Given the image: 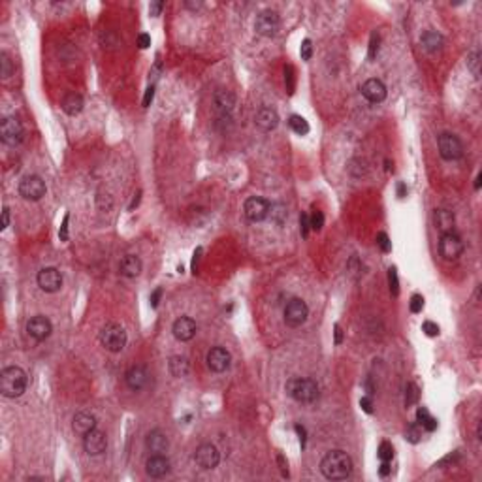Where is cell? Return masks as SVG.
<instances>
[{
	"label": "cell",
	"instance_id": "obj_35",
	"mask_svg": "<svg viewBox=\"0 0 482 482\" xmlns=\"http://www.w3.org/2000/svg\"><path fill=\"white\" fill-rule=\"evenodd\" d=\"M388 287H390V294L396 298L399 294V279H398V267L392 265L388 270Z\"/></svg>",
	"mask_w": 482,
	"mask_h": 482
},
{
	"label": "cell",
	"instance_id": "obj_39",
	"mask_svg": "<svg viewBox=\"0 0 482 482\" xmlns=\"http://www.w3.org/2000/svg\"><path fill=\"white\" fill-rule=\"evenodd\" d=\"M285 85H287L288 94H294V89H296V74H294V68L290 64L285 66Z\"/></svg>",
	"mask_w": 482,
	"mask_h": 482
},
{
	"label": "cell",
	"instance_id": "obj_11",
	"mask_svg": "<svg viewBox=\"0 0 482 482\" xmlns=\"http://www.w3.org/2000/svg\"><path fill=\"white\" fill-rule=\"evenodd\" d=\"M270 205H272V203L267 202V200H264V198L251 196V198H247V202H245L243 205L245 217L249 219L251 223H262V221H265V219L270 217Z\"/></svg>",
	"mask_w": 482,
	"mask_h": 482
},
{
	"label": "cell",
	"instance_id": "obj_60",
	"mask_svg": "<svg viewBox=\"0 0 482 482\" xmlns=\"http://www.w3.org/2000/svg\"><path fill=\"white\" fill-rule=\"evenodd\" d=\"M398 196H399V198H405V196H407L405 183H399V185H398Z\"/></svg>",
	"mask_w": 482,
	"mask_h": 482
},
{
	"label": "cell",
	"instance_id": "obj_54",
	"mask_svg": "<svg viewBox=\"0 0 482 482\" xmlns=\"http://www.w3.org/2000/svg\"><path fill=\"white\" fill-rule=\"evenodd\" d=\"M390 473H392L390 461H383V463H381V467H379V475L385 478V476H388Z\"/></svg>",
	"mask_w": 482,
	"mask_h": 482
},
{
	"label": "cell",
	"instance_id": "obj_21",
	"mask_svg": "<svg viewBox=\"0 0 482 482\" xmlns=\"http://www.w3.org/2000/svg\"><path fill=\"white\" fill-rule=\"evenodd\" d=\"M145 473L151 478H162L170 473V460L164 454H153L145 461Z\"/></svg>",
	"mask_w": 482,
	"mask_h": 482
},
{
	"label": "cell",
	"instance_id": "obj_17",
	"mask_svg": "<svg viewBox=\"0 0 482 482\" xmlns=\"http://www.w3.org/2000/svg\"><path fill=\"white\" fill-rule=\"evenodd\" d=\"M360 91H362V96L365 98L367 102H371V104H381L386 98V85L383 83L381 79H375V77L367 79V81L360 87Z\"/></svg>",
	"mask_w": 482,
	"mask_h": 482
},
{
	"label": "cell",
	"instance_id": "obj_10",
	"mask_svg": "<svg viewBox=\"0 0 482 482\" xmlns=\"http://www.w3.org/2000/svg\"><path fill=\"white\" fill-rule=\"evenodd\" d=\"M45 190H47L45 181H43L40 175H27V177H23L21 183H19V194H21L25 200H28V202L42 200L43 196H45Z\"/></svg>",
	"mask_w": 482,
	"mask_h": 482
},
{
	"label": "cell",
	"instance_id": "obj_36",
	"mask_svg": "<svg viewBox=\"0 0 482 482\" xmlns=\"http://www.w3.org/2000/svg\"><path fill=\"white\" fill-rule=\"evenodd\" d=\"M467 68L473 72L475 77L480 76V53H478V51H473V53L467 57Z\"/></svg>",
	"mask_w": 482,
	"mask_h": 482
},
{
	"label": "cell",
	"instance_id": "obj_56",
	"mask_svg": "<svg viewBox=\"0 0 482 482\" xmlns=\"http://www.w3.org/2000/svg\"><path fill=\"white\" fill-rule=\"evenodd\" d=\"M200 254H202V249L198 247L194 251V256H192V273L198 272V260H200Z\"/></svg>",
	"mask_w": 482,
	"mask_h": 482
},
{
	"label": "cell",
	"instance_id": "obj_9",
	"mask_svg": "<svg viewBox=\"0 0 482 482\" xmlns=\"http://www.w3.org/2000/svg\"><path fill=\"white\" fill-rule=\"evenodd\" d=\"M25 138V128L17 117H4L0 123V140L6 145H19Z\"/></svg>",
	"mask_w": 482,
	"mask_h": 482
},
{
	"label": "cell",
	"instance_id": "obj_41",
	"mask_svg": "<svg viewBox=\"0 0 482 482\" xmlns=\"http://www.w3.org/2000/svg\"><path fill=\"white\" fill-rule=\"evenodd\" d=\"M377 245L379 249L383 252H390L392 251V241L390 238H388V234L386 232H379L377 234Z\"/></svg>",
	"mask_w": 482,
	"mask_h": 482
},
{
	"label": "cell",
	"instance_id": "obj_25",
	"mask_svg": "<svg viewBox=\"0 0 482 482\" xmlns=\"http://www.w3.org/2000/svg\"><path fill=\"white\" fill-rule=\"evenodd\" d=\"M141 270H143V262H141V258L140 256H136V254H126L119 264L121 275L126 277V279H134V277H138V275L141 273Z\"/></svg>",
	"mask_w": 482,
	"mask_h": 482
},
{
	"label": "cell",
	"instance_id": "obj_32",
	"mask_svg": "<svg viewBox=\"0 0 482 482\" xmlns=\"http://www.w3.org/2000/svg\"><path fill=\"white\" fill-rule=\"evenodd\" d=\"M14 70L15 68L10 55H8V53H0V76L4 77V79H8V77H12Z\"/></svg>",
	"mask_w": 482,
	"mask_h": 482
},
{
	"label": "cell",
	"instance_id": "obj_12",
	"mask_svg": "<svg viewBox=\"0 0 482 482\" xmlns=\"http://www.w3.org/2000/svg\"><path fill=\"white\" fill-rule=\"evenodd\" d=\"M36 281H38V287L47 294H55L63 288V275H61V272L57 267H43V270H40Z\"/></svg>",
	"mask_w": 482,
	"mask_h": 482
},
{
	"label": "cell",
	"instance_id": "obj_57",
	"mask_svg": "<svg viewBox=\"0 0 482 482\" xmlns=\"http://www.w3.org/2000/svg\"><path fill=\"white\" fill-rule=\"evenodd\" d=\"M334 336H336V345H341L343 343V330L339 324H336L334 326Z\"/></svg>",
	"mask_w": 482,
	"mask_h": 482
},
{
	"label": "cell",
	"instance_id": "obj_4",
	"mask_svg": "<svg viewBox=\"0 0 482 482\" xmlns=\"http://www.w3.org/2000/svg\"><path fill=\"white\" fill-rule=\"evenodd\" d=\"M126 341H128V336H126L125 328L117 324V322H110L105 324L102 332H100V343L105 350H110L113 354H117L121 350L126 347Z\"/></svg>",
	"mask_w": 482,
	"mask_h": 482
},
{
	"label": "cell",
	"instance_id": "obj_8",
	"mask_svg": "<svg viewBox=\"0 0 482 482\" xmlns=\"http://www.w3.org/2000/svg\"><path fill=\"white\" fill-rule=\"evenodd\" d=\"M281 28V17L277 12L273 10H262L256 15V21H254V30L256 34L264 36V38H273V36L279 32Z\"/></svg>",
	"mask_w": 482,
	"mask_h": 482
},
{
	"label": "cell",
	"instance_id": "obj_7",
	"mask_svg": "<svg viewBox=\"0 0 482 482\" xmlns=\"http://www.w3.org/2000/svg\"><path fill=\"white\" fill-rule=\"evenodd\" d=\"M309 316V307L307 303L301 298H292L287 301L285 305V324L290 328H300L301 324H305Z\"/></svg>",
	"mask_w": 482,
	"mask_h": 482
},
{
	"label": "cell",
	"instance_id": "obj_14",
	"mask_svg": "<svg viewBox=\"0 0 482 482\" xmlns=\"http://www.w3.org/2000/svg\"><path fill=\"white\" fill-rule=\"evenodd\" d=\"M194 461L202 469H207V471H209V469H215L219 465L221 454H219V450L215 445H211V443H203V445H200V447L196 448Z\"/></svg>",
	"mask_w": 482,
	"mask_h": 482
},
{
	"label": "cell",
	"instance_id": "obj_52",
	"mask_svg": "<svg viewBox=\"0 0 482 482\" xmlns=\"http://www.w3.org/2000/svg\"><path fill=\"white\" fill-rule=\"evenodd\" d=\"M153 98H154V87L151 85V87H149V89L145 91V94H143L141 105H143V108H149V105H151V102H153Z\"/></svg>",
	"mask_w": 482,
	"mask_h": 482
},
{
	"label": "cell",
	"instance_id": "obj_27",
	"mask_svg": "<svg viewBox=\"0 0 482 482\" xmlns=\"http://www.w3.org/2000/svg\"><path fill=\"white\" fill-rule=\"evenodd\" d=\"M420 43H422V47L426 49L427 53H437L445 45V38L437 30H426L424 34L420 36Z\"/></svg>",
	"mask_w": 482,
	"mask_h": 482
},
{
	"label": "cell",
	"instance_id": "obj_23",
	"mask_svg": "<svg viewBox=\"0 0 482 482\" xmlns=\"http://www.w3.org/2000/svg\"><path fill=\"white\" fill-rule=\"evenodd\" d=\"M145 447H147V450L153 452V454H164L170 447V441L162 430H153V432L147 434Z\"/></svg>",
	"mask_w": 482,
	"mask_h": 482
},
{
	"label": "cell",
	"instance_id": "obj_29",
	"mask_svg": "<svg viewBox=\"0 0 482 482\" xmlns=\"http://www.w3.org/2000/svg\"><path fill=\"white\" fill-rule=\"evenodd\" d=\"M168 369L172 373V377L183 379L190 373V362L185 356H172L168 362Z\"/></svg>",
	"mask_w": 482,
	"mask_h": 482
},
{
	"label": "cell",
	"instance_id": "obj_48",
	"mask_svg": "<svg viewBox=\"0 0 482 482\" xmlns=\"http://www.w3.org/2000/svg\"><path fill=\"white\" fill-rule=\"evenodd\" d=\"M68 221H70V215L66 213V215H64L63 224H61V230H59V238H61V241H68Z\"/></svg>",
	"mask_w": 482,
	"mask_h": 482
},
{
	"label": "cell",
	"instance_id": "obj_59",
	"mask_svg": "<svg viewBox=\"0 0 482 482\" xmlns=\"http://www.w3.org/2000/svg\"><path fill=\"white\" fill-rule=\"evenodd\" d=\"M277 460H279V463H281V473H283V476H288V465L283 461V456H279Z\"/></svg>",
	"mask_w": 482,
	"mask_h": 482
},
{
	"label": "cell",
	"instance_id": "obj_62",
	"mask_svg": "<svg viewBox=\"0 0 482 482\" xmlns=\"http://www.w3.org/2000/svg\"><path fill=\"white\" fill-rule=\"evenodd\" d=\"M185 6H187V8H200V6H202V2H196V4H189V2H187Z\"/></svg>",
	"mask_w": 482,
	"mask_h": 482
},
{
	"label": "cell",
	"instance_id": "obj_5",
	"mask_svg": "<svg viewBox=\"0 0 482 482\" xmlns=\"http://www.w3.org/2000/svg\"><path fill=\"white\" fill-rule=\"evenodd\" d=\"M437 147H439V154L441 158L452 162V160H460L463 156V143L456 134L450 132H441L437 136Z\"/></svg>",
	"mask_w": 482,
	"mask_h": 482
},
{
	"label": "cell",
	"instance_id": "obj_33",
	"mask_svg": "<svg viewBox=\"0 0 482 482\" xmlns=\"http://www.w3.org/2000/svg\"><path fill=\"white\" fill-rule=\"evenodd\" d=\"M418 398H420V388L414 383H407V388H405V405L411 407L414 405V403H418Z\"/></svg>",
	"mask_w": 482,
	"mask_h": 482
},
{
	"label": "cell",
	"instance_id": "obj_24",
	"mask_svg": "<svg viewBox=\"0 0 482 482\" xmlns=\"http://www.w3.org/2000/svg\"><path fill=\"white\" fill-rule=\"evenodd\" d=\"M96 427V416L91 414V412H77L74 420H72V430L76 432L77 435H87L89 432H92Z\"/></svg>",
	"mask_w": 482,
	"mask_h": 482
},
{
	"label": "cell",
	"instance_id": "obj_16",
	"mask_svg": "<svg viewBox=\"0 0 482 482\" xmlns=\"http://www.w3.org/2000/svg\"><path fill=\"white\" fill-rule=\"evenodd\" d=\"M83 448L89 456L104 454L105 448H108V437H105L104 432H100V430L94 427L92 432L83 435Z\"/></svg>",
	"mask_w": 482,
	"mask_h": 482
},
{
	"label": "cell",
	"instance_id": "obj_44",
	"mask_svg": "<svg viewBox=\"0 0 482 482\" xmlns=\"http://www.w3.org/2000/svg\"><path fill=\"white\" fill-rule=\"evenodd\" d=\"M418 424H420V427H422L424 432H430V434H432V432H435V430H437V426H439L437 418H434L432 414H427L426 418L422 420V422H418Z\"/></svg>",
	"mask_w": 482,
	"mask_h": 482
},
{
	"label": "cell",
	"instance_id": "obj_26",
	"mask_svg": "<svg viewBox=\"0 0 482 482\" xmlns=\"http://www.w3.org/2000/svg\"><path fill=\"white\" fill-rule=\"evenodd\" d=\"M434 223H435V228H437L441 234H447V232H454L456 217H454V213H452L450 209L441 207V209H435Z\"/></svg>",
	"mask_w": 482,
	"mask_h": 482
},
{
	"label": "cell",
	"instance_id": "obj_13",
	"mask_svg": "<svg viewBox=\"0 0 482 482\" xmlns=\"http://www.w3.org/2000/svg\"><path fill=\"white\" fill-rule=\"evenodd\" d=\"M51 332H53V324H51V320H49L47 316H43V314H36V316H32V318L27 322V334L32 337L36 343L45 341V339L51 336Z\"/></svg>",
	"mask_w": 482,
	"mask_h": 482
},
{
	"label": "cell",
	"instance_id": "obj_51",
	"mask_svg": "<svg viewBox=\"0 0 482 482\" xmlns=\"http://www.w3.org/2000/svg\"><path fill=\"white\" fill-rule=\"evenodd\" d=\"M160 298H162V288H154L153 294H151V298H149V301H151V307L156 309L158 307V303H160Z\"/></svg>",
	"mask_w": 482,
	"mask_h": 482
},
{
	"label": "cell",
	"instance_id": "obj_46",
	"mask_svg": "<svg viewBox=\"0 0 482 482\" xmlns=\"http://www.w3.org/2000/svg\"><path fill=\"white\" fill-rule=\"evenodd\" d=\"M309 230H311V224H309V215L307 213H301L300 215V232L301 238H307Z\"/></svg>",
	"mask_w": 482,
	"mask_h": 482
},
{
	"label": "cell",
	"instance_id": "obj_20",
	"mask_svg": "<svg viewBox=\"0 0 482 482\" xmlns=\"http://www.w3.org/2000/svg\"><path fill=\"white\" fill-rule=\"evenodd\" d=\"M125 381H126V386H128L130 390L140 392L143 390L147 386V383H149V373H147V369L143 365H132V367H128V371L125 373Z\"/></svg>",
	"mask_w": 482,
	"mask_h": 482
},
{
	"label": "cell",
	"instance_id": "obj_15",
	"mask_svg": "<svg viewBox=\"0 0 482 482\" xmlns=\"http://www.w3.org/2000/svg\"><path fill=\"white\" fill-rule=\"evenodd\" d=\"M205 362H207V367H209L213 373H224V371H228V367H230L232 356L224 347H213V349L207 352Z\"/></svg>",
	"mask_w": 482,
	"mask_h": 482
},
{
	"label": "cell",
	"instance_id": "obj_38",
	"mask_svg": "<svg viewBox=\"0 0 482 482\" xmlns=\"http://www.w3.org/2000/svg\"><path fill=\"white\" fill-rule=\"evenodd\" d=\"M309 224H311V230L320 232L324 226V213L320 209H313L311 217H309Z\"/></svg>",
	"mask_w": 482,
	"mask_h": 482
},
{
	"label": "cell",
	"instance_id": "obj_42",
	"mask_svg": "<svg viewBox=\"0 0 482 482\" xmlns=\"http://www.w3.org/2000/svg\"><path fill=\"white\" fill-rule=\"evenodd\" d=\"M300 55H301V59H303V61H311V57H313V42H311L309 38H305V40L301 42Z\"/></svg>",
	"mask_w": 482,
	"mask_h": 482
},
{
	"label": "cell",
	"instance_id": "obj_37",
	"mask_svg": "<svg viewBox=\"0 0 482 482\" xmlns=\"http://www.w3.org/2000/svg\"><path fill=\"white\" fill-rule=\"evenodd\" d=\"M377 456L381 461H390L392 458H394V447H392L388 441H383L377 450Z\"/></svg>",
	"mask_w": 482,
	"mask_h": 482
},
{
	"label": "cell",
	"instance_id": "obj_18",
	"mask_svg": "<svg viewBox=\"0 0 482 482\" xmlns=\"http://www.w3.org/2000/svg\"><path fill=\"white\" fill-rule=\"evenodd\" d=\"M172 332H174V337L177 341L187 343L190 341V339H194L196 332H198V326H196V322L192 320L190 316H179V318L174 322Z\"/></svg>",
	"mask_w": 482,
	"mask_h": 482
},
{
	"label": "cell",
	"instance_id": "obj_40",
	"mask_svg": "<svg viewBox=\"0 0 482 482\" xmlns=\"http://www.w3.org/2000/svg\"><path fill=\"white\" fill-rule=\"evenodd\" d=\"M409 309L414 314L422 313V309H424V296L422 294H412L411 301H409Z\"/></svg>",
	"mask_w": 482,
	"mask_h": 482
},
{
	"label": "cell",
	"instance_id": "obj_61",
	"mask_svg": "<svg viewBox=\"0 0 482 482\" xmlns=\"http://www.w3.org/2000/svg\"><path fill=\"white\" fill-rule=\"evenodd\" d=\"M480 181H482V174H478V175L475 177V190L480 189Z\"/></svg>",
	"mask_w": 482,
	"mask_h": 482
},
{
	"label": "cell",
	"instance_id": "obj_55",
	"mask_svg": "<svg viewBox=\"0 0 482 482\" xmlns=\"http://www.w3.org/2000/svg\"><path fill=\"white\" fill-rule=\"evenodd\" d=\"M8 226H10V209L4 207V209H2V226H0V228L6 230Z\"/></svg>",
	"mask_w": 482,
	"mask_h": 482
},
{
	"label": "cell",
	"instance_id": "obj_45",
	"mask_svg": "<svg viewBox=\"0 0 482 482\" xmlns=\"http://www.w3.org/2000/svg\"><path fill=\"white\" fill-rule=\"evenodd\" d=\"M379 43H381V38H379L377 32H373V34H371V40H369V53H367L369 61H373V59L377 57V53H379Z\"/></svg>",
	"mask_w": 482,
	"mask_h": 482
},
{
	"label": "cell",
	"instance_id": "obj_22",
	"mask_svg": "<svg viewBox=\"0 0 482 482\" xmlns=\"http://www.w3.org/2000/svg\"><path fill=\"white\" fill-rule=\"evenodd\" d=\"M254 123H256V126H258L260 130L272 132V130H275V128L279 126V115H277V112H275L273 108L264 105V108H260L258 112H256V115H254Z\"/></svg>",
	"mask_w": 482,
	"mask_h": 482
},
{
	"label": "cell",
	"instance_id": "obj_6",
	"mask_svg": "<svg viewBox=\"0 0 482 482\" xmlns=\"http://www.w3.org/2000/svg\"><path fill=\"white\" fill-rule=\"evenodd\" d=\"M465 251V245L463 239L456 234V232H447V234H441L439 239V254L443 260L447 262H454L463 254Z\"/></svg>",
	"mask_w": 482,
	"mask_h": 482
},
{
	"label": "cell",
	"instance_id": "obj_30",
	"mask_svg": "<svg viewBox=\"0 0 482 482\" xmlns=\"http://www.w3.org/2000/svg\"><path fill=\"white\" fill-rule=\"evenodd\" d=\"M270 217H272V221L277 224V226H283V224L287 223V219H288L287 205H285V203H281V202L272 203V205H270Z\"/></svg>",
	"mask_w": 482,
	"mask_h": 482
},
{
	"label": "cell",
	"instance_id": "obj_2",
	"mask_svg": "<svg viewBox=\"0 0 482 482\" xmlns=\"http://www.w3.org/2000/svg\"><path fill=\"white\" fill-rule=\"evenodd\" d=\"M27 386L28 377L25 369H21L19 365H8L0 371V394L4 398H21L27 392Z\"/></svg>",
	"mask_w": 482,
	"mask_h": 482
},
{
	"label": "cell",
	"instance_id": "obj_49",
	"mask_svg": "<svg viewBox=\"0 0 482 482\" xmlns=\"http://www.w3.org/2000/svg\"><path fill=\"white\" fill-rule=\"evenodd\" d=\"M360 407H362L363 412L373 414V401H371V396H362V398H360Z\"/></svg>",
	"mask_w": 482,
	"mask_h": 482
},
{
	"label": "cell",
	"instance_id": "obj_58",
	"mask_svg": "<svg viewBox=\"0 0 482 482\" xmlns=\"http://www.w3.org/2000/svg\"><path fill=\"white\" fill-rule=\"evenodd\" d=\"M140 200H141V190H138L136 194H134V200H132V203L128 205V211H134V207H138L140 205Z\"/></svg>",
	"mask_w": 482,
	"mask_h": 482
},
{
	"label": "cell",
	"instance_id": "obj_47",
	"mask_svg": "<svg viewBox=\"0 0 482 482\" xmlns=\"http://www.w3.org/2000/svg\"><path fill=\"white\" fill-rule=\"evenodd\" d=\"M294 432H296L298 437H300V447H301V450H303L305 445H307V430L301 426V424H296V426H294Z\"/></svg>",
	"mask_w": 482,
	"mask_h": 482
},
{
	"label": "cell",
	"instance_id": "obj_28",
	"mask_svg": "<svg viewBox=\"0 0 482 482\" xmlns=\"http://www.w3.org/2000/svg\"><path fill=\"white\" fill-rule=\"evenodd\" d=\"M61 105H63V112L66 113V115H79V113L83 112V96L81 94H77V92H68L66 96L63 98V102H61Z\"/></svg>",
	"mask_w": 482,
	"mask_h": 482
},
{
	"label": "cell",
	"instance_id": "obj_19",
	"mask_svg": "<svg viewBox=\"0 0 482 482\" xmlns=\"http://www.w3.org/2000/svg\"><path fill=\"white\" fill-rule=\"evenodd\" d=\"M213 104H215V112L219 113V117H230L236 105V94L226 89H219L213 94Z\"/></svg>",
	"mask_w": 482,
	"mask_h": 482
},
{
	"label": "cell",
	"instance_id": "obj_34",
	"mask_svg": "<svg viewBox=\"0 0 482 482\" xmlns=\"http://www.w3.org/2000/svg\"><path fill=\"white\" fill-rule=\"evenodd\" d=\"M420 437H422V427H420L418 422L409 424V427L405 430V439L409 441V443H412V445H416L420 441Z\"/></svg>",
	"mask_w": 482,
	"mask_h": 482
},
{
	"label": "cell",
	"instance_id": "obj_43",
	"mask_svg": "<svg viewBox=\"0 0 482 482\" xmlns=\"http://www.w3.org/2000/svg\"><path fill=\"white\" fill-rule=\"evenodd\" d=\"M422 332H424L427 337H437L441 334L439 326H437L435 322H432V320H424V322H422Z\"/></svg>",
	"mask_w": 482,
	"mask_h": 482
},
{
	"label": "cell",
	"instance_id": "obj_31",
	"mask_svg": "<svg viewBox=\"0 0 482 482\" xmlns=\"http://www.w3.org/2000/svg\"><path fill=\"white\" fill-rule=\"evenodd\" d=\"M288 126H290V130H292L294 134H298V136H307L309 134V123L301 115H290L288 117Z\"/></svg>",
	"mask_w": 482,
	"mask_h": 482
},
{
	"label": "cell",
	"instance_id": "obj_53",
	"mask_svg": "<svg viewBox=\"0 0 482 482\" xmlns=\"http://www.w3.org/2000/svg\"><path fill=\"white\" fill-rule=\"evenodd\" d=\"M151 45V36L145 34V32H141L140 36H138V47L140 49H147Z\"/></svg>",
	"mask_w": 482,
	"mask_h": 482
},
{
	"label": "cell",
	"instance_id": "obj_1",
	"mask_svg": "<svg viewBox=\"0 0 482 482\" xmlns=\"http://www.w3.org/2000/svg\"><path fill=\"white\" fill-rule=\"evenodd\" d=\"M352 458L343 450H330L320 461V473L328 480H347L352 475Z\"/></svg>",
	"mask_w": 482,
	"mask_h": 482
},
{
	"label": "cell",
	"instance_id": "obj_50",
	"mask_svg": "<svg viewBox=\"0 0 482 482\" xmlns=\"http://www.w3.org/2000/svg\"><path fill=\"white\" fill-rule=\"evenodd\" d=\"M162 10H164V2H162V0H154V2H151V6H149V12H151L153 17H158V15L162 14Z\"/></svg>",
	"mask_w": 482,
	"mask_h": 482
},
{
	"label": "cell",
	"instance_id": "obj_3",
	"mask_svg": "<svg viewBox=\"0 0 482 482\" xmlns=\"http://www.w3.org/2000/svg\"><path fill=\"white\" fill-rule=\"evenodd\" d=\"M287 394L294 401L303 403V405H311L318 399V385L313 379H303V377H292L287 383Z\"/></svg>",
	"mask_w": 482,
	"mask_h": 482
}]
</instances>
